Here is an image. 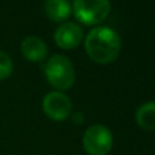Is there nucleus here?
Returning <instances> with one entry per match:
<instances>
[{"label": "nucleus", "instance_id": "nucleus-1", "mask_svg": "<svg viewBox=\"0 0 155 155\" xmlns=\"http://www.w3.org/2000/svg\"><path fill=\"white\" fill-rule=\"evenodd\" d=\"M84 49L97 64H110L118 57L121 51V38L109 26H97L90 30L84 40Z\"/></svg>", "mask_w": 155, "mask_h": 155}, {"label": "nucleus", "instance_id": "nucleus-2", "mask_svg": "<svg viewBox=\"0 0 155 155\" xmlns=\"http://www.w3.org/2000/svg\"><path fill=\"white\" fill-rule=\"evenodd\" d=\"M45 76L49 84L57 91H65L75 82L74 64L64 54H53L45 65Z\"/></svg>", "mask_w": 155, "mask_h": 155}, {"label": "nucleus", "instance_id": "nucleus-3", "mask_svg": "<svg viewBox=\"0 0 155 155\" xmlns=\"http://www.w3.org/2000/svg\"><path fill=\"white\" fill-rule=\"evenodd\" d=\"M71 7L75 18L86 26L102 23L110 14L109 0H72Z\"/></svg>", "mask_w": 155, "mask_h": 155}, {"label": "nucleus", "instance_id": "nucleus-4", "mask_svg": "<svg viewBox=\"0 0 155 155\" xmlns=\"http://www.w3.org/2000/svg\"><path fill=\"white\" fill-rule=\"evenodd\" d=\"M112 147L113 135L105 125H93L83 135V148L88 155H107Z\"/></svg>", "mask_w": 155, "mask_h": 155}, {"label": "nucleus", "instance_id": "nucleus-5", "mask_svg": "<svg viewBox=\"0 0 155 155\" xmlns=\"http://www.w3.org/2000/svg\"><path fill=\"white\" fill-rule=\"evenodd\" d=\"M44 113L53 121H64L72 112V102L61 91H51L42 101Z\"/></svg>", "mask_w": 155, "mask_h": 155}, {"label": "nucleus", "instance_id": "nucleus-6", "mask_svg": "<svg viewBox=\"0 0 155 155\" xmlns=\"http://www.w3.org/2000/svg\"><path fill=\"white\" fill-rule=\"evenodd\" d=\"M83 41V30L75 22H64L54 31V42L64 51L75 49Z\"/></svg>", "mask_w": 155, "mask_h": 155}, {"label": "nucleus", "instance_id": "nucleus-7", "mask_svg": "<svg viewBox=\"0 0 155 155\" xmlns=\"http://www.w3.org/2000/svg\"><path fill=\"white\" fill-rule=\"evenodd\" d=\"M21 52L29 61L38 63L42 61L48 54V46L40 37L30 35L26 37L21 44Z\"/></svg>", "mask_w": 155, "mask_h": 155}, {"label": "nucleus", "instance_id": "nucleus-8", "mask_svg": "<svg viewBox=\"0 0 155 155\" xmlns=\"http://www.w3.org/2000/svg\"><path fill=\"white\" fill-rule=\"evenodd\" d=\"M45 14L53 22H64L72 12L70 0H45Z\"/></svg>", "mask_w": 155, "mask_h": 155}, {"label": "nucleus", "instance_id": "nucleus-9", "mask_svg": "<svg viewBox=\"0 0 155 155\" xmlns=\"http://www.w3.org/2000/svg\"><path fill=\"white\" fill-rule=\"evenodd\" d=\"M136 123L144 131H155V101L140 105L136 110Z\"/></svg>", "mask_w": 155, "mask_h": 155}, {"label": "nucleus", "instance_id": "nucleus-10", "mask_svg": "<svg viewBox=\"0 0 155 155\" xmlns=\"http://www.w3.org/2000/svg\"><path fill=\"white\" fill-rule=\"evenodd\" d=\"M14 71V64L11 57L5 52L0 51V80L7 79Z\"/></svg>", "mask_w": 155, "mask_h": 155}]
</instances>
